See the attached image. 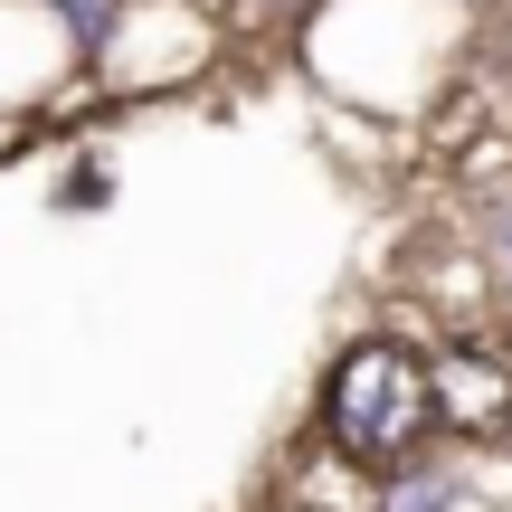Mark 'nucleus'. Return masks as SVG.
Listing matches in <instances>:
<instances>
[{
  "label": "nucleus",
  "mask_w": 512,
  "mask_h": 512,
  "mask_svg": "<svg viewBox=\"0 0 512 512\" xmlns=\"http://www.w3.org/2000/svg\"><path fill=\"white\" fill-rule=\"evenodd\" d=\"M323 427L351 465H399L408 446L437 427V389H427L418 351L408 342H351L332 361V389H323Z\"/></svg>",
  "instance_id": "obj_1"
},
{
  "label": "nucleus",
  "mask_w": 512,
  "mask_h": 512,
  "mask_svg": "<svg viewBox=\"0 0 512 512\" xmlns=\"http://www.w3.org/2000/svg\"><path fill=\"white\" fill-rule=\"evenodd\" d=\"M427 389H437V418H456L465 437H494V427L512 418V361H494V351H446L437 370H427Z\"/></svg>",
  "instance_id": "obj_2"
},
{
  "label": "nucleus",
  "mask_w": 512,
  "mask_h": 512,
  "mask_svg": "<svg viewBox=\"0 0 512 512\" xmlns=\"http://www.w3.org/2000/svg\"><path fill=\"white\" fill-rule=\"evenodd\" d=\"M114 10H124V0H57V19H67L76 57H105V38H114Z\"/></svg>",
  "instance_id": "obj_3"
},
{
  "label": "nucleus",
  "mask_w": 512,
  "mask_h": 512,
  "mask_svg": "<svg viewBox=\"0 0 512 512\" xmlns=\"http://www.w3.org/2000/svg\"><path fill=\"white\" fill-rule=\"evenodd\" d=\"M446 494H456V475H399L389 512H446Z\"/></svg>",
  "instance_id": "obj_4"
},
{
  "label": "nucleus",
  "mask_w": 512,
  "mask_h": 512,
  "mask_svg": "<svg viewBox=\"0 0 512 512\" xmlns=\"http://www.w3.org/2000/svg\"><path fill=\"white\" fill-rule=\"evenodd\" d=\"M256 10H266V19H285V10H304V0H256Z\"/></svg>",
  "instance_id": "obj_5"
},
{
  "label": "nucleus",
  "mask_w": 512,
  "mask_h": 512,
  "mask_svg": "<svg viewBox=\"0 0 512 512\" xmlns=\"http://www.w3.org/2000/svg\"><path fill=\"white\" fill-rule=\"evenodd\" d=\"M494 238H503V256H512V209H503V219H494Z\"/></svg>",
  "instance_id": "obj_6"
}]
</instances>
